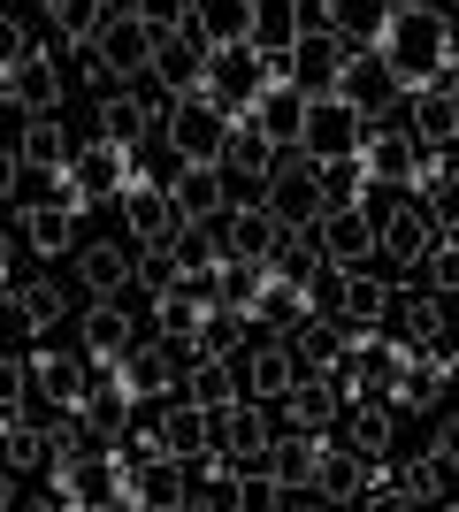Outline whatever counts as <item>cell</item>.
Listing matches in <instances>:
<instances>
[{"instance_id": "obj_1", "label": "cell", "mask_w": 459, "mask_h": 512, "mask_svg": "<svg viewBox=\"0 0 459 512\" xmlns=\"http://www.w3.org/2000/svg\"><path fill=\"white\" fill-rule=\"evenodd\" d=\"M383 46H391V62H398V85L421 92V85H437L444 62L459 54V31H452V16H444V8H406V0H398V16H391V31H383Z\"/></svg>"}, {"instance_id": "obj_2", "label": "cell", "mask_w": 459, "mask_h": 512, "mask_svg": "<svg viewBox=\"0 0 459 512\" xmlns=\"http://www.w3.org/2000/svg\"><path fill=\"white\" fill-rule=\"evenodd\" d=\"M261 207L276 214V230H314V222L329 214L322 161L299 153V146H284V153H276V169H268V184H261Z\"/></svg>"}, {"instance_id": "obj_3", "label": "cell", "mask_w": 459, "mask_h": 512, "mask_svg": "<svg viewBox=\"0 0 459 512\" xmlns=\"http://www.w3.org/2000/svg\"><path fill=\"white\" fill-rule=\"evenodd\" d=\"M146 69H153V23L138 16V8L100 16V31H92V46H85V77L92 85H131Z\"/></svg>"}, {"instance_id": "obj_4", "label": "cell", "mask_w": 459, "mask_h": 512, "mask_svg": "<svg viewBox=\"0 0 459 512\" xmlns=\"http://www.w3.org/2000/svg\"><path fill=\"white\" fill-rule=\"evenodd\" d=\"M161 138H169V161H222L230 146V107L215 92H176V107L161 115Z\"/></svg>"}, {"instance_id": "obj_5", "label": "cell", "mask_w": 459, "mask_h": 512, "mask_svg": "<svg viewBox=\"0 0 459 512\" xmlns=\"http://www.w3.org/2000/svg\"><path fill=\"white\" fill-rule=\"evenodd\" d=\"M337 92H345L368 123H383V115H406L414 107V92L398 85V62H391V46L375 39V46H345V77H337Z\"/></svg>"}, {"instance_id": "obj_6", "label": "cell", "mask_w": 459, "mask_h": 512, "mask_svg": "<svg viewBox=\"0 0 459 512\" xmlns=\"http://www.w3.org/2000/svg\"><path fill=\"white\" fill-rule=\"evenodd\" d=\"M314 306H329V314L345 321V337H360V329H383L391 283L368 276V268H322V276H314Z\"/></svg>"}, {"instance_id": "obj_7", "label": "cell", "mask_w": 459, "mask_h": 512, "mask_svg": "<svg viewBox=\"0 0 459 512\" xmlns=\"http://www.w3.org/2000/svg\"><path fill=\"white\" fill-rule=\"evenodd\" d=\"M192 367V344H176V337H153V344H138L131 337V352L108 367L115 375V390L131 398V406H146V398H169V383Z\"/></svg>"}, {"instance_id": "obj_8", "label": "cell", "mask_w": 459, "mask_h": 512, "mask_svg": "<svg viewBox=\"0 0 459 512\" xmlns=\"http://www.w3.org/2000/svg\"><path fill=\"white\" fill-rule=\"evenodd\" d=\"M368 138V115L345 100V92H322V100H306V123H299V153L314 161H352Z\"/></svg>"}, {"instance_id": "obj_9", "label": "cell", "mask_w": 459, "mask_h": 512, "mask_svg": "<svg viewBox=\"0 0 459 512\" xmlns=\"http://www.w3.org/2000/svg\"><path fill=\"white\" fill-rule=\"evenodd\" d=\"M268 77H276V69H268V54L253 39H245V46H215V54H207V92L230 107V123L268 92Z\"/></svg>"}, {"instance_id": "obj_10", "label": "cell", "mask_w": 459, "mask_h": 512, "mask_svg": "<svg viewBox=\"0 0 459 512\" xmlns=\"http://www.w3.org/2000/svg\"><path fill=\"white\" fill-rule=\"evenodd\" d=\"M360 169H368V184H391V192H414V169H421V138L398 123H368V138H360Z\"/></svg>"}, {"instance_id": "obj_11", "label": "cell", "mask_w": 459, "mask_h": 512, "mask_svg": "<svg viewBox=\"0 0 459 512\" xmlns=\"http://www.w3.org/2000/svg\"><path fill=\"white\" fill-rule=\"evenodd\" d=\"M314 245H322L329 268H368V260L383 253V237H375V214H368V207H329L322 222H314Z\"/></svg>"}, {"instance_id": "obj_12", "label": "cell", "mask_w": 459, "mask_h": 512, "mask_svg": "<svg viewBox=\"0 0 459 512\" xmlns=\"http://www.w3.org/2000/svg\"><path fill=\"white\" fill-rule=\"evenodd\" d=\"M161 184H169L184 222H222V214H230V176H222V161H176Z\"/></svg>"}, {"instance_id": "obj_13", "label": "cell", "mask_w": 459, "mask_h": 512, "mask_svg": "<svg viewBox=\"0 0 459 512\" xmlns=\"http://www.w3.org/2000/svg\"><path fill=\"white\" fill-rule=\"evenodd\" d=\"M207 54H215V46L199 39L192 23H169V31H153V69L146 77H161L169 92H199L207 85Z\"/></svg>"}, {"instance_id": "obj_14", "label": "cell", "mask_w": 459, "mask_h": 512, "mask_svg": "<svg viewBox=\"0 0 459 512\" xmlns=\"http://www.w3.org/2000/svg\"><path fill=\"white\" fill-rule=\"evenodd\" d=\"M306 367L299 352H291V337H261V344H245V360H238V383L245 398H261V406H284V390L299 383Z\"/></svg>"}, {"instance_id": "obj_15", "label": "cell", "mask_w": 459, "mask_h": 512, "mask_svg": "<svg viewBox=\"0 0 459 512\" xmlns=\"http://www.w3.org/2000/svg\"><path fill=\"white\" fill-rule=\"evenodd\" d=\"M207 428H215V444L230 451V459H268V444H276V421L261 413V398H230V406L207 413Z\"/></svg>"}, {"instance_id": "obj_16", "label": "cell", "mask_w": 459, "mask_h": 512, "mask_svg": "<svg viewBox=\"0 0 459 512\" xmlns=\"http://www.w3.org/2000/svg\"><path fill=\"white\" fill-rule=\"evenodd\" d=\"M123 230H131L138 245H161V237L184 230V214H176L161 176H131V184H123Z\"/></svg>"}, {"instance_id": "obj_17", "label": "cell", "mask_w": 459, "mask_h": 512, "mask_svg": "<svg viewBox=\"0 0 459 512\" xmlns=\"http://www.w3.org/2000/svg\"><path fill=\"white\" fill-rule=\"evenodd\" d=\"M23 360H31V390H39L54 413H62V406H85L92 375H100L85 352H23Z\"/></svg>"}, {"instance_id": "obj_18", "label": "cell", "mask_w": 459, "mask_h": 512, "mask_svg": "<svg viewBox=\"0 0 459 512\" xmlns=\"http://www.w3.org/2000/svg\"><path fill=\"white\" fill-rule=\"evenodd\" d=\"M444 383H452V360H444L437 344H414V352H406V367H398V383H391V406L437 413V406H444Z\"/></svg>"}, {"instance_id": "obj_19", "label": "cell", "mask_w": 459, "mask_h": 512, "mask_svg": "<svg viewBox=\"0 0 459 512\" xmlns=\"http://www.w3.org/2000/svg\"><path fill=\"white\" fill-rule=\"evenodd\" d=\"M131 153L138 146H115V138H92V146H69V176H77V184H85L92 199H123V184H131Z\"/></svg>"}, {"instance_id": "obj_20", "label": "cell", "mask_w": 459, "mask_h": 512, "mask_svg": "<svg viewBox=\"0 0 459 512\" xmlns=\"http://www.w3.org/2000/svg\"><path fill=\"white\" fill-rule=\"evenodd\" d=\"M284 421H291V428H314V436H329V428L345 421V390H337V375H314V367H306L299 383L284 390Z\"/></svg>"}, {"instance_id": "obj_21", "label": "cell", "mask_w": 459, "mask_h": 512, "mask_svg": "<svg viewBox=\"0 0 459 512\" xmlns=\"http://www.w3.org/2000/svg\"><path fill=\"white\" fill-rule=\"evenodd\" d=\"M146 130H161V115H153L146 85H100V138H115V146H138Z\"/></svg>"}, {"instance_id": "obj_22", "label": "cell", "mask_w": 459, "mask_h": 512, "mask_svg": "<svg viewBox=\"0 0 459 512\" xmlns=\"http://www.w3.org/2000/svg\"><path fill=\"white\" fill-rule=\"evenodd\" d=\"M215 245H222V260H268V245H276V214H268L261 199H230Z\"/></svg>"}, {"instance_id": "obj_23", "label": "cell", "mask_w": 459, "mask_h": 512, "mask_svg": "<svg viewBox=\"0 0 459 512\" xmlns=\"http://www.w3.org/2000/svg\"><path fill=\"white\" fill-rule=\"evenodd\" d=\"M383 329H391L398 344H444V299L437 291H398L391 283V314H383Z\"/></svg>"}, {"instance_id": "obj_24", "label": "cell", "mask_w": 459, "mask_h": 512, "mask_svg": "<svg viewBox=\"0 0 459 512\" xmlns=\"http://www.w3.org/2000/svg\"><path fill=\"white\" fill-rule=\"evenodd\" d=\"M146 436H153V451H169V459H184V467H192L199 451L215 444V428H207V413H199L192 398H176L169 413H153V421H146Z\"/></svg>"}, {"instance_id": "obj_25", "label": "cell", "mask_w": 459, "mask_h": 512, "mask_svg": "<svg viewBox=\"0 0 459 512\" xmlns=\"http://www.w3.org/2000/svg\"><path fill=\"white\" fill-rule=\"evenodd\" d=\"M291 352H299V367H314V375H345L352 360V337L337 314H306L299 329H291Z\"/></svg>"}, {"instance_id": "obj_26", "label": "cell", "mask_w": 459, "mask_h": 512, "mask_svg": "<svg viewBox=\"0 0 459 512\" xmlns=\"http://www.w3.org/2000/svg\"><path fill=\"white\" fill-rule=\"evenodd\" d=\"M123 505H138V512L184 505V459H169V451H153V459H138V467L123 474Z\"/></svg>"}, {"instance_id": "obj_27", "label": "cell", "mask_w": 459, "mask_h": 512, "mask_svg": "<svg viewBox=\"0 0 459 512\" xmlns=\"http://www.w3.org/2000/svg\"><path fill=\"white\" fill-rule=\"evenodd\" d=\"M131 306H115V299H92L85 306V360L92 367H115L123 352H131Z\"/></svg>"}, {"instance_id": "obj_28", "label": "cell", "mask_w": 459, "mask_h": 512, "mask_svg": "<svg viewBox=\"0 0 459 512\" xmlns=\"http://www.w3.org/2000/svg\"><path fill=\"white\" fill-rule=\"evenodd\" d=\"M62 69L46 62V54H23L16 69H8V100L23 107V115H54V107H62Z\"/></svg>"}, {"instance_id": "obj_29", "label": "cell", "mask_w": 459, "mask_h": 512, "mask_svg": "<svg viewBox=\"0 0 459 512\" xmlns=\"http://www.w3.org/2000/svg\"><path fill=\"white\" fill-rule=\"evenodd\" d=\"M276 283H299V291H314V276H322L329 260H322V245H314V230H276V245H268V260H261Z\"/></svg>"}, {"instance_id": "obj_30", "label": "cell", "mask_w": 459, "mask_h": 512, "mask_svg": "<svg viewBox=\"0 0 459 512\" xmlns=\"http://www.w3.org/2000/svg\"><path fill=\"white\" fill-rule=\"evenodd\" d=\"M138 276V253H123V245H85L77 253V283H85L92 299H123Z\"/></svg>"}, {"instance_id": "obj_31", "label": "cell", "mask_w": 459, "mask_h": 512, "mask_svg": "<svg viewBox=\"0 0 459 512\" xmlns=\"http://www.w3.org/2000/svg\"><path fill=\"white\" fill-rule=\"evenodd\" d=\"M16 245H31L39 260L69 253V245H77V214H62L54 199H39V207H23V214H16Z\"/></svg>"}, {"instance_id": "obj_32", "label": "cell", "mask_w": 459, "mask_h": 512, "mask_svg": "<svg viewBox=\"0 0 459 512\" xmlns=\"http://www.w3.org/2000/svg\"><path fill=\"white\" fill-rule=\"evenodd\" d=\"M391 436H398L391 398H345V444L360 451V459H383V451H391Z\"/></svg>"}, {"instance_id": "obj_33", "label": "cell", "mask_w": 459, "mask_h": 512, "mask_svg": "<svg viewBox=\"0 0 459 512\" xmlns=\"http://www.w3.org/2000/svg\"><path fill=\"white\" fill-rule=\"evenodd\" d=\"M207 46H245L253 39V0H192V16H184Z\"/></svg>"}, {"instance_id": "obj_34", "label": "cell", "mask_w": 459, "mask_h": 512, "mask_svg": "<svg viewBox=\"0 0 459 512\" xmlns=\"http://www.w3.org/2000/svg\"><path fill=\"white\" fill-rule=\"evenodd\" d=\"M314 497H322V505H352V497H368V459H360V451H329L322 444V467H314Z\"/></svg>"}, {"instance_id": "obj_35", "label": "cell", "mask_w": 459, "mask_h": 512, "mask_svg": "<svg viewBox=\"0 0 459 512\" xmlns=\"http://www.w3.org/2000/svg\"><path fill=\"white\" fill-rule=\"evenodd\" d=\"M16 153H23V169H31V176H46V169H69V130H62V115H23V138H16Z\"/></svg>"}, {"instance_id": "obj_36", "label": "cell", "mask_w": 459, "mask_h": 512, "mask_svg": "<svg viewBox=\"0 0 459 512\" xmlns=\"http://www.w3.org/2000/svg\"><path fill=\"white\" fill-rule=\"evenodd\" d=\"M184 398H192L199 413H215V406H230V398H245V383H238V367H230V360L199 352V360L184 367Z\"/></svg>"}, {"instance_id": "obj_37", "label": "cell", "mask_w": 459, "mask_h": 512, "mask_svg": "<svg viewBox=\"0 0 459 512\" xmlns=\"http://www.w3.org/2000/svg\"><path fill=\"white\" fill-rule=\"evenodd\" d=\"M414 138L421 146H459V100L444 92V77L414 92Z\"/></svg>"}, {"instance_id": "obj_38", "label": "cell", "mask_w": 459, "mask_h": 512, "mask_svg": "<svg viewBox=\"0 0 459 512\" xmlns=\"http://www.w3.org/2000/svg\"><path fill=\"white\" fill-rule=\"evenodd\" d=\"M169 245H176V268H184V283H192V291H207V283H215V268H222L215 222H184Z\"/></svg>"}, {"instance_id": "obj_39", "label": "cell", "mask_w": 459, "mask_h": 512, "mask_svg": "<svg viewBox=\"0 0 459 512\" xmlns=\"http://www.w3.org/2000/svg\"><path fill=\"white\" fill-rule=\"evenodd\" d=\"M0 467H8V474L46 467V421H31V413H0Z\"/></svg>"}, {"instance_id": "obj_40", "label": "cell", "mask_w": 459, "mask_h": 512, "mask_svg": "<svg viewBox=\"0 0 459 512\" xmlns=\"http://www.w3.org/2000/svg\"><path fill=\"white\" fill-rule=\"evenodd\" d=\"M245 337H253V314H238V306H207V314H199V329H192V360H199V352L230 360Z\"/></svg>"}, {"instance_id": "obj_41", "label": "cell", "mask_w": 459, "mask_h": 512, "mask_svg": "<svg viewBox=\"0 0 459 512\" xmlns=\"http://www.w3.org/2000/svg\"><path fill=\"white\" fill-rule=\"evenodd\" d=\"M62 314H69V291H62V283H46V276H39V283H23V291H8V321L39 329V337H46Z\"/></svg>"}, {"instance_id": "obj_42", "label": "cell", "mask_w": 459, "mask_h": 512, "mask_svg": "<svg viewBox=\"0 0 459 512\" xmlns=\"http://www.w3.org/2000/svg\"><path fill=\"white\" fill-rule=\"evenodd\" d=\"M276 153L261 130H230V146H222V176H253V184H268V169H276Z\"/></svg>"}, {"instance_id": "obj_43", "label": "cell", "mask_w": 459, "mask_h": 512, "mask_svg": "<svg viewBox=\"0 0 459 512\" xmlns=\"http://www.w3.org/2000/svg\"><path fill=\"white\" fill-rule=\"evenodd\" d=\"M131 291H146V299H169V291H184V268H176V245L161 237V245H138V276Z\"/></svg>"}, {"instance_id": "obj_44", "label": "cell", "mask_w": 459, "mask_h": 512, "mask_svg": "<svg viewBox=\"0 0 459 512\" xmlns=\"http://www.w3.org/2000/svg\"><path fill=\"white\" fill-rule=\"evenodd\" d=\"M291 39H299V0H253V46L284 54Z\"/></svg>"}, {"instance_id": "obj_45", "label": "cell", "mask_w": 459, "mask_h": 512, "mask_svg": "<svg viewBox=\"0 0 459 512\" xmlns=\"http://www.w3.org/2000/svg\"><path fill=\"white\" fill-rule=\"evenodd\" d=\"M100 16H108V0H46V23H54V39H69V46H92Z\"/></svg>"}, {"instance_id": "obj_46", "label": "cell", "mask_w": 459, "mask_h": 512, "mask_svg": "<svg viewBox=\"0 0 459 512\" xmlns=\"http://www.w3.org/2000/svg\"><path fill=\"white\" fill-rule=\"evenodd\" d=\"M421 276H429V291H437V299H459V237H452V230H444L437 245H429Z\"/></svg>"}, {"instance_id": "obj_47", "label": "cell", "mask_w": 459, "mask_h": 512, "mask_svg": "<svg viewBox=\"0 0 459 512\" xmlns=\"http://www.w3.org/2000/svg\"><path fill=\"white\" fill-rule=\"evenodd\" d=\"M46 199H54V207H62V214H77V222H85V214H92V192H85V184H77V176H69V169H46Z\"/></svg>"}, {"instance_id": "obj_48", "label": "cell", "mask_w": 459, "mask_h": 512, "mask_svg": "<svg viewBox=\"0 0 459 512\" xmlns=\"http://www.w3.org/2000/svg\"><path fill=\"white\" fill-rule=\"evenodd\" d=\"M31 398V360H0V413H23Z\"/></svg>"}, {"instance_id": "obj_49", "label": "cell", "mask_w": 459, "mask_h": 512, "mask_svg": "<svg viewBox=\"0 0 459 512\" xmlns=\"http://www.w3.org/2000/svg\"><path fill=\"white\" fill-rule=\"evenodd\" d=\"M23 54H31V31H23V16H8V8H0V69H16Z\"/></svg>"}, {"instance_id": "obj_50", "label": "cell", "mask_w": 459, "mask_h": 512, "mask_svg": "<svg viewBox=\"0 0 459 512\" xmlns=\"http://www.w3.org/2000/svg\"><path fill=\"white\" fill-rule=\"evenodd\" d=\"M131 8L153 23V31H169V23H184V16H192V0H131Z\"/></svg>"}, {"instance_id": "obj_51", "label": "cell", "mask_w": 459, "mask_h": 512, "mask_svg": "<svg viewBox=\"0 0 459 512\" xmlns=\"http://www.w3.org/2000/svg\"><path fill=\"white\" fill-rule=\"evenodd\" d=\"M429 451L444 459V474H459V413H444L437 421V436H429Z\"/></svg>"}, {"instance_id": "obj_52", "label": "cell", "mask_w": 459, "mask_h": 512, "mask_svg": "<svg viewBox=\"0 0 459 512\" xmlns=\"http://www.w3.org/2000/svg\"><path fill=\"white\" fill-rule=\"evenodd\" d=\"M23 176H31V169H23V153H16V146H0V199H16V192H23Z\"/></svg>"}, {"instance_id": "obj_53", "label": "cell", "mask_w": 459, "mask_h": 512, "mask_svg": "<svg viewBox=\"0 0 459 512\" xmlns=\"http://www.w3.org/2000/svg\"><path fill=\"white\" fill-rule=\"evenodd\" d=\"M8 253H16V230L0 222V283H8Z\"/></svg>"}, {"instance_id": "obj_54", "label": "cell", "mask_w": 459, "mask_h": 512, "mask_svg": "<svg viewBox=\"0 0 459 512\" xmlns=\"http://www.w3.org/2000/svg\"><path fill=\"white\" fill-rule=\"evenodd\" d=\"M444 92H452V100H459V54H452V62H444Z\"/></svg>"}, {"instance_id": "obj_55", "label": "cell", "mask_w": 459, "mask_h": 512, "mask_svg": "<svg viewBox=\"0 0 459 512\" xmlns=\"http://www.w3.org/2000/svg\"><path fill=\"white\" fill-rule=\"evenodd\" d=\"M0 505H16V474L0 467Z\"/></svg>"}, {"instance_id": "obj_56", "label": "cell", "mask_w": 459, "mask_h": 512, "mask_svg": "<svg viewBox=\"0 0 459 512\" xmlns=\"http://www.w3.org/2000/svg\"><path fill=\"white\" fill-rule=\"evenodd\" d=\"M444 16H452V31H459V0H444Z\"/></svg>"}, {"instance_id": "obj_57", "label": "cell", "mask_w": 459, "mask_h": 512, "mask_svg": "<svg viewBox=\"0 0 459 512\" xmlns=\"http://www.w3.org/2000/svg\"><path fill=\"white\" fill-rule=\"evenodd\" d=\"M0 321H8V283H0Z\"/></svg>"}, {"instance_id": "obj_58", "label": "cell", "mask_w": 459, "mask_h": 512, "mask_svg": "<svg viewBox=\"0 0 459 512\" xmlns=\"http://www.w3.org/2000/svg\"><path fill=\"white\" fill-rule=\"evenodd\" d=\"M406 8H444V0H406Z\"/></svg>"}, {"instance_id": "obj_59", "label": "cell", "mask_w": 459, "mask_h": 512, "mask_svg": "<svg viewBox=\"0 0 459 512\" xmlns=\"http://www.w3.org/2000/svg\"><path fill=\"white\" fill-rule=\"evenodd\" d=\"M444 360H452V375H459V344H452V352H444Z\"/></svg>"}, {"instance_id": "obj_60", "label": "cell", "mask_w": 459, "mask_h": 512, "mask_svg": "<svg viewBox=\"0 0 459 512\" xmlns=\"http://www.w3.org/2000/svg\"><path fill=\"white\" fill-rule=\"evenodd\" d=\"M452 153H459V146H452ZM452 169H459V161H452Z\"/></svg>"}, {"instance_id": "obj_61", "label": "cell", "mask_w": 459, "mask_h": 512, "mask_svg": "<svg viewBox=\"0 0 459 512\" xmlns=\"http://www.w3.org/2000/svg\"><path fill=\"white\" fill-rule=\"evenodd\" d=\"M452 237H459V230H452Z\"/></svg>"}]
</instances>
